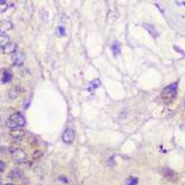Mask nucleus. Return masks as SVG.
<instances>
[{
	"mask_svg": "<svg viewBox=\"0 0 185 185\" xmlns=\"http://www.w3.org/2000/svg\"><path fill=\"white\" fill-rule=\"evenodd\" d=\"M7 127L11 129H20L25 124V119L24 117L20 113H15L9 117L7 121Z\"/></svg>",
	"mask_w": 185,
	"mask_h": 185,
	"instance_id": "f257e3e1",
	"label": "nucleus"
},
{
	"mask_svg": "<svg viewBox=\"0 0 185 185\" xmlns=\"http://www.w3.org/2000/svg\"><path fill=\"white\" fill-rule=\"evenodd\" d=\"M10 154L12 158L15 162L23 163L27 159V154L23 149L19 148H13L10 150Z\"/></svg>",
	"mask_w": 185,
	"mask_h": 185,
	"instance_id": "f03ea898",
	"label": "nucleus"
},
{
	"mask_svg": "<svg viewBox=\"0 0 185 185\" xmlns=\"http://www.w3.org/2000/svg\"><path fill=\"white\" fill-rule=\"evenodd\" d=\"M23 92H24L23 88L18 85H15L9 89L8 92V95L11 99H16V98L20 96Z\"/></svg>",
	"mask_w": 185,
	"mask_h": 185,
	"instance_id": "7ed1b4c3",
	"label": "nucleus"
},
{
	"mask_svg": "<svg viewBox=\"0 0 185 185\" xmlns=\"http://www.w3.org/2000/svg\"><path fill=\"white\" fill-rule=\"evenodd\" d=\"M62 140L67 144H71L74 139V132L72 129H67L62 134Z\"/></svg>",
	"mask_w": 185,
	"mask_h": 185,
	"instance_id": "20e7f679",
	"label": "nucleus"
},
{
	"mask_svg": "<svg viewBox=\"0 0 185 185\" xmlns=\"http://www.w3.org/2000/svg\"><path fill=\"white\" fill-rule=\"evenodd\" d=\"M12 60H13V63L15 66H21L23 65L25 61V57L23 53L20 52H15L13 53V57H12Z\"/></svg>",
	"mask_w": 185,
	"mask_h": 185,
	"instance_id": "39448f33",
	"label": "nucleus"
},
{
	"mask_svg": "<svg viewBox=\"0 0 185 185\" xmlns=\"http://www.w3.org/2000/svg\"><path fill=\"white\" fill-rule=\"evenodd\" d=\"M9 135L15 140L19 141L23 140L24 137L25 136V132L20 128L11 129L10 132H9Z\"/></svg>",
	"mask_w": 185,
	"mask_h": 185,
	"instance_id": "423d86ee",
	"label": "nucleus"
},
{
	"mask_svg": "<svg viewBox=\"0 0 185 185\" xmlns=\"http://www.w3.org/2000/svg\"><path fill=\"white\" fill-rule=\"evenodd\" d=\"M24 177V174L22 171L19 169H14L11 171L8 174V178L12 180H20L22 179Z\"/></svg>",
	"mask_w": 185,
	"mask_h": 185,
	"instance_id": "0eeeda50",
	"label": "nucleus"
},
{
	"mask_svg": "<svg viewBox=\"0 0 185 185\" xmlns=\"http://www.w3.org/2000/svg\"><path fill=\"white\" fill-rule=\"evenodd\" d=\"M13 27V23H11L9 20H3L0 22V32H6L9 30Z\"/></svg>",
	"mask_w": 185,
	"mask_h": 185,
	"instance_id": "6e6552de",
	"label": "nucleus"
},
{
	"mask_svg": "<svg viewBox=\"0 0 185 185\" xmlns=\"http://www.w3.org/2000/svg\"><path fill=\"white\" fill-rule=\"evenodd\" d=\"M143 27L150 33V34L152 35L153 37L157 38L158 37V35H159V33H158V30H156V28L153 25H150V24L148 23H144Z\"/></svg>",
	"mask_w": 185,
	"mask_h": 185,
	"instance_id": "1a4fd4ad",
	"label": "nucleus"
},
{
	"mask_svg": "<svg viewBox=\"0 0 185 185\" xmlns=\"http://www.w3.org/2000/svg\"><path fill=\"white\" fill-rule=\"evenodd\" d=\"M9 43H10V38L8 35H0V48L3 49Z\"/></svg>",
	"mask_w": 185,
	"mask_h": 185,
	"instance_id": "9d476101",
	"label": "nucleus"
},
{
	"mask_svg": "<svg viewBox=\"0 0 185 185\" xmlns=\"http://www.w3.org/2000/svg\"><path fill=\"white\" fill-rule=\"evenodd\" d=\"M112 51L114 54V56H118L121 53V46H120L119 43L117 41H115L112 45Z\"/></svg>",
	"mask_w": 185,
	"mask_h": 185,
	"instance_id": "9b49d317",
	"label": "nucleus"
},
{
	"mask_svg": "<svg viewBox=\"0 0 185 185\" xmlns=\"http://www.w3.org/2000/svg\"><path fill=\"white\" fill-rule=\"evenodd\" d=\"M3 52L5 53V54H10V53H15L16 52V46L13 43L10 42L9 44L6 46L4 48Z\"/></svg>",
	"mask_w": 185,
	"mask_h": 185,
	"instance_id": "f8f14e48",
	"label": "nucleus"
},
{
	"mask_svg": "<svg viewBox=\"0 0 185 185\" xmlns=\"http://www.w3.org/2000/svg\"><path fill=\"white\" fill-rule=\"evenodd\" d=\"M178 88V83H174L173 84H171L170 85L167 86L166 87L163 91H166V93H170V92H174V91L177 90V89Z\"/></svg>",
	"mask_w": 185,
	"mask_h": 185,
	"instance_id": "ddd939ff",
	"label": "nucleus"
},
{
	"mask_svg": "<svg viewBox=\"0 0 185 185\" xmlns=\"http://www.w3.org/2000/svg\"><path fill=\"white\" fill-rule=\"evenodd\" d=\"M12 77H13L12 76V74L9 73V72H4L3 74V78H2V82H3L4 83H8V82L12 80Z\"/></svg>",
	"mask_w": 185,
	"mask_h": 185,
	"instance_id": "4468645a",
	"label": "nucleus"
},
{
	"mask_svg": "<svg viewBox=\"0 0 185 185\" xmlns=\"http://www.w3.org/2000/svg\"><path fill=\"white\" fill-rule=\"evenodd\" d=\"M101 85L100 83V81L98 80H95L94 81H92L91 83H90V85H89V88L88 90H92L93 89H95V88H98L99 87V85Z\"/></svg>",
	"mask_w": 185,
	"mask_h": 185,
	"instance_id": "2eb2a0df",
	"label": "nucleus"
},
{
	"mask_svg": "<svg viewBox=\"0 0 185 185\" xmlns=\"http://www.w3.org/2000/svg\"><path fill=\"white\" fill-rule=\"evenodd\" d=\"M138 179L136 177H130L127 182V185H137Z\"/></svg>",
	"mask_w": 185,
	"mask_h": 185,
	"instance_id": "dca6fc26",
	"label": "nucleus"
},
{
	"mask_svg": "<svg viewBox=\"0 0 185 185\" xmlns=\"http://www.w3.org/2000/svg\"><path fill=\"white\" fill-rule=\"evenodd\" d=\"M65 33H66V30H65V28L63 26H59L58 28V33L61 35V36H64V35H65Z\"/></svg>",
	"mask_w": 185,
	"mask_h": 185,
	"instance_id": "f3484780",
	"label": "nucleus"
},
{
	"mask_svg": "<svg viewBox=\"0 0 185 185\" xmlns=\"http://www.w3.org/2000/svg\"><path fill=\"white\" fill-rule=\"evenodd\" d=\"M4 163H3V161H0V172H2V171L4 170Z\"/></svg>",
	"mask_w": 185,
	"mask_h": 185,
	"instance_id": "a211bd4d",
	"label": "nucleus"
},
{
	"mask_svg": "<svg viewBox=\"0 0 185 185\" xmlns=\"http://www.w3.org/2000/svg\"><path fill=\"white\" fill-rule=\"evenodd\" d=\"M4 185H14V184H11V183H8V184H4Z\"/></svg>",
	"mask_w": 185,
	"mask_h": 185,
	"instance_id": "6ab92c4d",
	"label": "nucleus"
},
{
	"mask_svg": "<svg viewBox=\"0 0 185 185\" xmlns=\"http://www.w3.org/2000/svg\"><path fill=\"white\" fill-rule=\"evenodd\" d=\"M1 184H2V179L1 178H0V185H1Z\"/></svg>",
	"mask_w": 185,
	"mask_h": 185,
	"instance_id": "aec40b11",
	"label": "nucleus"
}]
</instances>
